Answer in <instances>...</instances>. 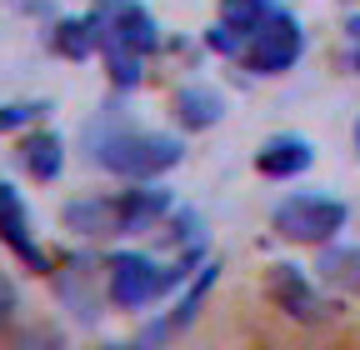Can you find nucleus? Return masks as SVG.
Instances as JSON below:
<instances>
[{"mask_svg": "<svg viewBox=\"0 0 360 350\" xmlns=\"http://www.w3.org/2000/svg\"><path fill=\"white\" fill-rule=\"evenodd\" d=\"M186 145L175 136H160V130H110V136L96 141V160L110 175H125V181H155L170 165H180Z\"/></svg>", "mask_w": 360, "mask_h": 350, "instance_id": "nucleus-1", "label": "nucleus"}, {"mask_svg": "<svg viewBox=\"0 0 360 350\" xmlns=\"http://www.w3.org/2000/svg\"><path fill=\"white\" fill-rule=\"evenodd\" d=\"M195 266V250L180 260V266H155L150 255H135V250H120L105 260V295L120 311H146L150 300H160L175 280H186V271Z\"/></svg>", "mask_w": 360, "mask_h": 350, "instance_id": "nucleus-2", "label": "nucleus"}, {"mask_svg": "<svg viewBox=\"0 0 360 350\" xmlns=\"http://www.w3.org/2000/svg\"><path fill=\"white\" fill-rule=\"evenodd\" d=\"M160 46L155 35V20L146 6H135V0H125V6L101 25V51H105V65H110V80L115 85H141V60Z\"/></svg>", "mask_w": 360, "mask_h": 350, "instance_id": "nucleus-3", "label": "nucleus"}, {"mask_svg": "<svg viewBox=\"0 0 360 350\" xmlns=\"http://www.w3.org/2000/svg\"><path fill=\"white\" fill-rule=\"evenodd\" d=\"M345 221H350L345 200H335V195H310V190L285 195L276 210H270L276 235H281V240H295V245H330V240L345 231Z\"/></svg>", "mask_w": 360, "mask_h": 350, "instance_id": "nucleus-4", "label": "nucleus"}, {"mask_svg": "<svg viewBox=\"0 0 360 350\" xmlns=\"http://www.w3.org/2000/svg\"><path fill=\"white\" fill-rule=\"evenodd\" d=\"M300 51H305V30H300V20L285 15V11L276 6V15H270L265 25H255V30L240 40L236 60H240L250 75H285V70L300 60Z\"/></svg>", "mask_w": 360, "mask_h": 350, "instance_id": "nucleus-5", "label": "nucleus"}, {"mask_svg": "<svg viewBox=\"0 0 360 350\" xmlns=\"http://www.w3.org/2000/svg\"><path fill=\"white\" fill-rule=\"evenodd\" d=\"M270 295H276V305L285 316H295L300 325H321V320L335 316V305L305 280L300 266H270Z\"/></svg>", "mask_w": 360, "mask_h": 350, "instance_id": "nucleus-6", "label": "nucleus"}, {"mask_svg": "<svg viewBox=\"0 0 360 350\" xmlns=\"http://www.w3.org/2000/svg\"><path fill=\"white\" fill-rule=\"evenodd\" d=\"M0 240H6L35 276H51V255L40 250V240H35V231H30V210H25L20 190L6 186V181H0Z\"/></svg>", "mask_w": 360, "mask_h": 350, "instance_id": "nucleus-7", "label": "nucleus"}, {"mask_svg": "<svg viewBox=\"0 0 360 350\" xmlns=\"http://www.w3.org/2000/svg\"><path fill=\"white\" fill-rule=\"evenodd\" d=\"M270 15H276V0H220V25L210 30V46L220 56H236L240 40L255 25H265Z\"/></svg>", "mask_w": 360, "mask_h": 350, "instance_id": "nucleus-8", "label": "nucleus"}, {"mask_svg": "<svg viewBox=\"0 0 360 350\" xmlns=\"http://www.w3.org/2000/svg\"><path fill=\"white\" fill-rule=\"evenodd\" d=\"M60 221L75 231V235H125V215H120V195H85V200H70L60 210Z\"/></svg>", "mask_w": 360, "mask_h": 350, "instance_id": "nucleus-9", "label": "nucleus"}, {"mask_svg": "<svg viewBox=\"0 0 360 350\" xmlns=\"http://www.w3.org/2000/svg\"><path fill=\"white\" fill-rule=\"evenodd\" d=\"M310 160H315V150H310L305 136H270L255 155L260 175H270V181H290V175L310 170Z\"/></svg>", "mask_w": 360, "mask_h": 350, "instance_id": "nucleus-10", "label": "nucleus"}, {"mask_svg": "<svg viewBox=\"0 0 360 350\" xmlns=\"http://www.w3.org/2000/svg\"><path fill=\"white\" fill-rule=\"evenodd\" d=\"M170 210V190H155V186H141V190H125L120 195V215H125V235H141L150 226L165 221Z\"/></svg>", "mask_w": 360, "mask_h": 350, "instance_id": "nucleus-11", "label": "nucleus"}, {"mask_svg": "<svg viewBox=\"0 0 360 350\" xmlns=\"http://www.w3.org/2000/svg\"><path fill=\"white\" fill-rule=\"evenodd\" d=\"M20 165L35 175V181H56L60 165H65V145L56 130H30V136L20 141Z\"/></svg>", "mask_w": 360, "mask_h": 350, "instance_id": "nucleus-12", "label": "nucleus"}, {"mask_svg": "<svg viewBox=\"0 0 360 350\" xmlns=\"http://www.w3.org/2000/svg\"><path fill=\"white\" fill-rule=\"evenodd\" d=\"M175 115H180L186 130H210V125H220L225 101H220V91H210V85H186V91L175 96Z\"/></svg>", "mask_w": 360, "mask_h": 350, "instance_id": "nucleus-13", "label": "nucleus"}, {"mask_svg": "<svg viewBox=\"0 0 360 350\" xmlns=\"http://www.w3.org/2000/svg\"><path fill=\"white\" fill-rule=\"evenodd\" d=\"M101 25H105V15H101V11H96V15L60 20V25H56V51H60V56H70V60H85L90 51L101 46Z\"/></svg>", "mask_w": 360, "mask_h": 350, "instance_id": "nucleus-14", "label": "nucleus"}, {"mask_svg": "<svg viewBox=\"0 0 360 350\" xmlns=\"http://www.w3.org/2000/svg\"><path fill=\"white\" fill-rule=\"evenodd\" d=\"M321 276L330 280V285H340V290H355L360 295V245H321Z\"/></svg>", "mask_w": 360, "mask_h": 350, "instance_id": "nucleus-15", "label": "nucleus"}, {"mask_svg": "<svg viewBox=\"0 0 360 350\" xmlns=\"http://www.w3.org/2000/svg\"><path fill=\"white\" fill-rule=\"evenodd\" d=\"M40 110H45V101H35V105H25V101H15V105H0V130H20V125H30Z\"/></svg>", "mask_w": 360, "mask_h": 350, "instance_id": "nucleus-16", "label": "nucleus"}, {"mask_svg": "<svg viewBox=\"0 0 360 350\" xmlns=\"http://www.w3.org/2000/svg\"><path fill=\"white\" fill-rule=\"evenodd\" d=\"M11 316H15V285L0 276V330H6V320H11Z\"/></svg>", "mask_w": 360, "mask_h": 350, "instance_id": "nucleus-17", "label": "nucleus"}, {"mask_svg": "<svg viewBox=\"0 0 360 350\" xmlns=\"http://www.w3.org/2000/svg\"><path fill=\"white\" fill-rule=\"evenodd\" d=\"M350 35H355V40H360V15H355V20H350Z\"/></svg>", "mask_w": 360, "mask_h": 350, "instance_id": "nucleus-18", "label": "nucleus"}, {"mask_svg": "<svg viewBox=\"0 0 360 350\" xmlns=\"http://www.w3.org/2000/svg\"><path fill=\"white\" fill-rule=\"evenodd\" d=\"M355 145H360V120H355Z\"/></svg>", "mask_w": 360, "mask_h": 350, "instance_id": "nucleus-19", "label": "nucleus"}, {"mask_svg": "<svg viewBox=\"0 0 360 350\" xmlns=\"http://www.w3.org/2000/svg\"><path fill=\"white\" fill-rule=\"evenodd\" d=\"M355 70H360V56H355Z\"/></svg>", "mask_w": 360, "mask_h": 350, "instance_id": "nucleus-20", "label": "nucleus"}]
</instances>
